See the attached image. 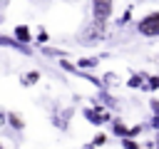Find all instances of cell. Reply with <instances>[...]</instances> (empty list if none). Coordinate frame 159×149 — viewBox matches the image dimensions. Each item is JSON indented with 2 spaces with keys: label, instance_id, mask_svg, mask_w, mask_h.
<instances>
[{
  "label": "cell",
  "instance_id": "1",
  "mask_svg": "<svg viewBox=\"0 0 159 149\" xmlns=\"http://www.w3.org/2000/svg\"><path fill=\"white\" fill-rule=\"evenodd\" d=\"M114 12V0H89V15H92V25L107 30V22Z\"/></svg>",
  "mask_w": 159,
  "mask_h": 149
},
{
  "label": "cell",
  "instance_id": "2",
  "mask_svg": "<svg viewBox=\"0 0 159 149\" xmlns=\"http://www.w3.org/2000/svg\"><path fill=\"white\" fill-rule=\"evenodd\" d=\"M82 117H84L92 127H102V124H107V122L114 119L112 112H107L104 104H99V102H92V107H84V109H82Z\"/></svg>",
  "mask_w": 159,
  "mask_h": 149
},
{
  "label": "cell",
  "instance_id": "3",
  "mask_svg": "<svg viewBox=\"0 0 159 149\" xmlns=\"http://www.w3.org/2000/svg\"><path fill=\"white\" fill-rule=\"evenodd\" d=\"M137 32L142 35V37H159V10H152V12H147L139 22H137Z\"/></svg>",
  "mask_w": 159,
  "mask_h": 149
},
{
  "label": "cell",
  "instance_id": "4",
  "mask_svg": "<svg viewBox=\"0 0 159 149\" xmlns=\"http://www.w3.org/2000/svg\"><path fill=\"white\" fill-rule=\"evenodd\" d=\"M72 114H75V107L55 109V112H52V124H55L60 132H67V127H70V122H72Z\"/></svg>",
  "mask_w": 159,
  "mask_h": 149
},
{
  "label": "cell",
  "instance_id": "5",
  "mask_svg": "<svg viewBox=\"0 0 159 149\" xmlns=\"http://www.w3.org/2000/svg\"><path fill=\"white\" fill-rule=\"evenodd\" d=\"M104 37H107V30L89 25V27L80 35V42H82V45H94V42H99V40H104Z\"/></svg>",
  "mask_w": 159,
  "mask_h": 149
},
{
  "label": "cell",
  "instance_id": "6",
  "mask_svg": "<svg viewBox=\"0 0 159 149\" xmlns=\"http://www.w3.org/2000/svg\"><path fill=\"white\" fill-rule=\"evenodd\" d=\"M0 47H10V50H15V52H20V55H32V47L22 45V42L15 40L12 35H0Z\"/></svg>",
  "mask_w": 159,
  "mask_h": 149
},
{
  "label": "cell",
  "instance_id": "7",
  "mask_svg": "<svg viewBox=\"0 0 159 149\" xmlns=\"http://www.w3.org/2000/svg\"><path fill=\"white\" fill-rule=\"evenodd\" d=\"M12 37H15V40H20V42H22V45H27V47L35 42V35L30 32V27H27V25H15Z\"/></svg>",
  "mask_w": 159,
  "mask_h": 149
},
{
  "label": "cell",
  "instance_id": "8",
  "mask_svg": "<svg viewBox=\"0 0 159 149\" xmlns=\"http://www.w3.org/2000/svg\"><path fill=\"white\" fill-rule=\"evenodd\" d=\"M25 117L20 114V112H7V129H12V132H25Z\"/></svg>",
  "mask_w": 159,
  "mask_h": 149
},
{
  "label": "cell",
  "instance_id": "9",
  "mask_svg": "<svg viewBox=\"0 0 159 149\" xmlns=\"http://www.w3.org/2000/svg\"><path fill=\"white\" fill-rule=\"evenodd\" d=\"M109 132H112L117 139H124V137H129V124H124V119L114 117V119L109 122Z\"/></svg>",
  "mask_w": 159,
  "mask_h": 149
},
{
  "label": "cell",
  "instance_id": "10",
  "mask_svg": "<svg viewBox=\"0 0 159 149\" xmlns=\"http://www.w3.org/2000/svg\"><path fill=\"white\" fill-rule=\"evenodd\" d=\"M144 82H147V74H144V72H132V74L127 77V82H124V84H127L129 89H142V87H144Z\"/></svg>",
  "mask_w": 159,
  "mask_h": 149
},
{
  "label": "cell",
  "instance_id": "11",
  "mask_svg": "<svg viewBox=\"0 0 159 149\" xmlns=\"http://www.w3.org/2000/svg\"><path fill=\"white\" fill-rule=\"evenodd\" d=\"M37 82H40V72H37V70H30V72L20 74V84H22V87H35Z\"/></svg>",
  "mask_w": 159,
  "mask_h": 149
},
{
  "label": "cell",
  "instance_id": "12",
  "mask_svg": "<svg viewBox=\"0 0 159 149\" xmlns=\"http://www.w3.org/2000/svg\"><path fill=\"white\" fill-rule=\"evenodd\" d=\"M97 65H99V57H80V60H77V67H80V70H84V72L94 70Z\"/></svg>",
  "mask_w": 159,
  "mask_h": 149
},
{
  "label": "cell",
  "instance_id": "13",
  "mask_svg": "<svg viewBox=\"0 0 159 149\" xmlns=\"http://www.w3.org/2000/svg\"><path fill=\"white\" fill-rule=\"evenodd\" d=\"M57 67L62 70V72H70V74H77V62H70V57H60L57 60Z\"/></svg>",
  "mask_w": 159,
  "mask_h": 149
},
{
  "label": "cell",
  "instance_id": "14",
  "mask_svg": "<svg viewBox=\"0 0 159 149\" xmlns=\"http://www.w3.org/2000/svg\"><path fill=\"white\" fill-rule=\"evenodd\" d=\"M142 92H159V74H147V82Z\"/></svg>",
  "mask_w": 159,
  "mask_h": 149
},
{
  "label": "cell",
  "instance_id": "15",
  "mask_svg": "<svg viewBox=\"0 0 159 149\" xmlns=\"http://www.w3.org/2000/svg\"><path fill=\"white\" fill-rule=\"evenodd\" d=\"M132 15H134V5H127V7H124V12L117 17V27H124L127 22H132Z\"/></svg>",
  "mask_w": 159,
  "mask_h": 149
},
{
  "label": "cell",
  "instance_id": "16",
  "mask_svg": "<svg viewBox=\"0 0 159 149\" xmlns=\"http://www.w3.org/2000/svg\"><path fill=\"white\" fill-rule=\"evenodd\" d=\"M102 84H104V89L117 87V84H119V74H117V72H107V74H102Z\"/></svg>",
  "mask_w": 159,
  "mask_h": 149
},
{
  "label": "cell",
  "instance_id": "17",
  "mask_svg": "<svg viewBox=\"0 0 159 149\" xmlns=\"http://www.w3.org/2000/svg\"><path fill=\"white\" fill-rule=\"evenodd\" d=\"M119 147L122 149H144L137 139H129V137H124V139H119Z\"/></svg>",
  "mask_w": 159,
  "mask_h": 149
},
{
  "label": "cell",
  "instance_id": "18",
  "mask_svg": "<svg viewBox=\"0 0 159 149\" xmlns=\"http://www.w3.org/2000/svg\"><path fill=\"white\" fill-rule=\"evenodd\" d=\"M144 129H147V122H142V124H132V127H129V139H137Z\"/></svg>",
  "mask_w": 159,
  "mask_h": 149
},
{
  "label": "cell",
  "instance_id": "19",
  "mask_svg": "<svg viewBox=\"0 0 159 149\" xmlns=\"http://www.w3.org/2000/svg\"><path fill=\"white\" fill-rule=\"evenodd\" d=\"M107 139H109V137H107V134H104V132H97V134H94V139H92V142H89V144H92V147H97V149H99V147H104V144H107Z\"/></svg>",
  "mask_w": 159,
  "mask_h": 149
},
{
  "label": "cell",
  "instance_id": "20",
  "mask_svg": "<svg viewBox=\"0 0 159 149\" xmlns=\"http://www.w3.org/2000/svg\"><path fill=\"white\" fill-rule=\"evenodd\" d=\"M47 40H50L47 30H42V27H40V30H37V35H35V42H32V45H40V47H42V45H45Z\"/></svg>",
  "mask_w": 159,
  "mask_h": 149
},
{
  "label": "cell",
  "instance_id": "21",
  "mask_svg": "<svg viewBox=\"0 0 159 149\" xmlns=\"http://www.w3.org/2000/svg\"><path fill=\"white\" fill-rule=\"evenodd\" d=\"M147 124H149V127H152V129H154V132H157V134H159V117H157V114H152V117H149V122H147Z\"/></svg>",
  "mask_w": 159,
  "mask_h": 149
},
{
  "label": "cell",
  "instance_id": "22",
  "mask_svg": "<svg viewBox=\"0 0 159 149\" xmlns=\"http://www.w3.org/2000/svg\"><path fill=\"white\" fill-rule=\"evenodd\" d=\"M149 112L159 117V99H149Z\"/></svg>",
  "mask_w": 159,
  "mask_h": 149
},
{
  "label": "cell",
  "instance_id": "23",
  "mask_svg": "<svg viewBox=\"0 0 159 149\" xmlns=\"http://www.w3.org/2000/svg\"><path fill=\"white\" fill-rule=\"evenodd\" d=\"M5 127H7V112H2V109H0V132H2Z\"/></svg>",
  "mask_w": 159,
  "mask_h": 149
},
{
  "label": "cell",
  "instance_id": "24",
  "mask_svg": "<svg viewBox=\"0 0 159 149\" xmlns=\"http://www.w3.org/2000/svg\"><path fill=\"white\" fill-rule=\"evenodd\" d=\"M0 149H5V144H2V139H0Z\"/></svg>",
  "mask_w": 159,
  "mask_h": 149
},
{
  "label": "cell",
  "instance_id": "25",
  "mask_svg": "<svg viewBox=\"0 0 159 149\" xmlns=\"http://www.w3.org/2000/svg\"><path fill=\"white\" fill-rule=\"evenodd\" d=\"M2 20H5V17H2V15H0V25H2Z\"/></svg>",
  "mask_w": 159,
  "mask_h": 149
},
{
  "label": "cell",
  "instance_id": "26",
  "mask_svg": "<svg viewBox=\"0 0 159 149\" xmlns=\"http://www.w3.org/2000/svg\"><path fill=\"white\" fill-rule=\"evenodd\" d=\"M157 147H159V137H157Z\"/></svg>",
  "mask_w": 159,
  "mask_h": 149
}]
</instances>
